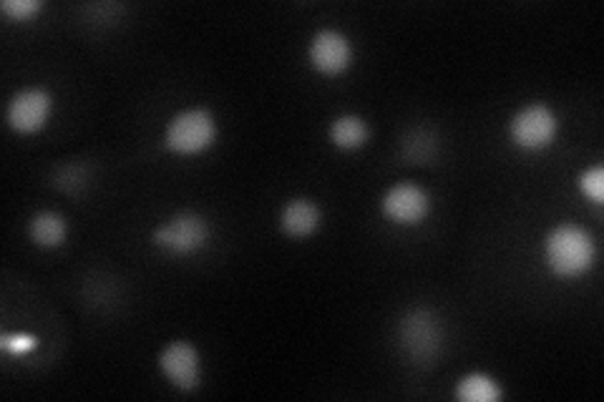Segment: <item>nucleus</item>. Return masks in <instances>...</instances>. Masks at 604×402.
Wrapping results in <instances>:
<instances>
[{
    "mask_svg": "<svg viewBox=\"0 0 604 402\" xmlns=\"http://www.w3.org/2000/svg\"><path fill=\"white\" fill-rule=\"evenodd\" d=\"M544 254L554 275L571 279L584 275L594 265V242L582 227L559 224L546 236Z\"/></svg>",
    "mask_w": 604,
    "mask_h": 402,
    "instance_id": "f257e3e1",
    "label": "nucleus"
},
{
    "mask_svg": "<svg viewBox=\"0 0 604 402\" xmlns=\"http://www.w3.org/2000/svg\"><path fill=\"white\" fill-rule=\"evenodd\" d=\"M217 138V124L207 109H190L169 121L165 142L174 154H200Z\"/></svg>",
    "mask_w": 604,
    "mask_h": 402,
    "instance_id": "f03ea898",
    "label": "nucleus"
},
{
    "mask_svg": "<svg viewBox=\"0 0 604 402\" xmlns=\"http://www.w3.org/2000/svg\"><path fill=\"white\" fill-rule=\"evenodd\" d=\"M154 242H157L161 249L179 254V257H186V254L200 252L204 244L209 242V224L207 219L194 215V211H182V215L171 217L167 224L157 227Z\"/></svg>",
    "mask_w": 604,
    "mask_h": 402,
    "instance_id": "7ed1b4c3",
    "label": "nucleus"
},
{
    "mask_svg": "<svg viewBox=\"0 0 604 402\" xmlns=\"http://www.w3.org/2000/svg\"><path fill=\"white\" fill-rule=\"evenodd\" d=\"M557 136V119L544 103H529L511 119V138L519 149H546Z\"/></svg>",
    "mask_w": 604,
    "mask_h": 402,
    "instance_id": "20e7f679",
    "label": "nucleus"
},
{
    "mask_svg": "<svg viewBox=\"0 0 604 402\" xmlns=\"http://www.w3.org/2000/svg\"><path fill=\"white\" fill-rule=\"evenodd\" d=\"M159 367L167 375V380L179 390H194L202 377V360L194 344L177 340L165 348L159 355Z\"/></svg>",
    "mask_w": 604,
    "mask_h": 402,
    "instance_id": "39448f33",
    "label": "nucleus"
},
{
    "mask_svg": "<svg viewBox=\"0 0 604 402\" xmlns=\"http://www.w3.org/2000/svg\"><path fill=\"white\" fill-rule=\"evenodd\" d=\"M383 215L396 224H419L428 217L431 202L426 188L419 184L401 182L388 188V194L383 196Z\"/></svg>",
    "mask_w": 604,
    "mask_h": 402,
    "instance_id": "423d86ee",
    "label": "nucleus"
},
{
    "mask_svg": "<svg viewBox=\"0 0 604 402\" xmlns=\"http://www.w3.org/2000/svg\"><path fill=\"white\" fill-rule=\"evenodd\" d=\"M51 117V96L44 88H26V92L15 94L13 101L8 103V124L19 134H34L46 126Z\"/></svg>",
    "mask_w": 604,
    "mask_h": 402,
    "instance_id": "0eeeda50",
    "label": "nucleus"
},
{
    "mask_svg": "<svg viewBox=\"0 0 604 402\" xmlns=\"http://www.w3.org/2000/svg\"><path fill=\"white\" fill-rule=\"evenodd\" d=\"M310 61L325 76H338L353 61V48L340 31H317L313 44H310Z\"/></svg>",
    "mask_w": 604,
    "mask_h": 402,
    "instance_id": "6e6552de",
    "label": "nucleus"
},
{
    "mask_svg": "<svg viewBox=\"0 0 604 402\" xmlns=\"http://www.w3.org/2000/svg\"><path fill=\"white\" fill-rule=\"evenodd\" d=\"M403 344L415 360H428L438 350V327L428 312H413L401 325Z\"/></svg>",
    "mask_w": 604,
    "mask_h": 402,
    "instance_id": "1a4fd4ad",
    "label": "nucleus"
},
{
    "mask_svg": "<svg viewBox=\"0 0 604 402\" xmlns=\"http://www.w3.org/2000/svg\"><path fill=\"white\" fill-rule=\"evenodd\" d=\"M321 219H323V211L315 202L292 199L288 207L282 209L280 224H282V232L292 236V240H305V236H310L317 227H321Z\"/></svg>",
    "mask_w": 604,
    "mask_h": 402,
    "instance_id": "9d476101",
    "label": "nucleus"
},
{
    "mask_svg": "<svg viewBox=\"0 0 604 402\" xmlns=\"http://www.w3.org/2000/svg\"><path fill=\"white\" fill-rule=\"evenodd\" d=\"M31 240H34L38 247L53 249L61 247L67 242V219L56 211H40L34 219H31Z\"/></svg>",
    "mask_w": 604,
    "mask_h": 402,
    "instance_id": "9b49d317",
    "label": "nucleus"
},
{
    "mask_svg": "<svg viewBox=\"0 0 604 402\" xmlns=\"http://www.w3.org/2000/svg\"><path fill=\"white\" fill-rule=\"evenodd\" d=\"M330 142L342 151L361 149L369 142V124L361 117H338L330 126Z\"/></svg>",
    "mask_w": 604,
    "mask_h": 402,
    "instance_id": "f8f14e48",
    "label": "nucleus"
},
{
    "mask_svg": "<svg viewBox=\"0 0 604 402\" xmlns=\"http://www.w3.org/2000/svg\"><path fill=\"white\" fill-rule=\"evenodd\" d=\"M456 398L463 402H496L504 398V390L499 388V382H496L494 377H488L484 373H473L459 382Z\"/></svg>",
    "mask_w": 604,
    "mask_h": 402,
    "instance_id": "ddd939ff",
    "label": "nucleus"
},
{
    "mask_svg": "<svg viewBox=\"0 0 604 402\" xmlns=\"http://www.w3.org/2000/svg\"><path fill=\"white\" fill-rule=\"evenodd\" d=\"M579 186H582V192L590 196L594 204H602L604 202V169L592 167L587 174H582V179H579Z\"/></svg>",
    "mask_w": 604,
    "mask_h": 402,
    "instance_id": "4468645a",
    "label": "nucleus"
},
{
    "mask_svg": "<svg viewBox=\"0 0 604 402\" xmlns=\"http://www.w3.org/2000/svg\"><path fill=\"white\" fill-rule=\"evenodd\" d=\"M0 8H3V13L11 15L13 21H28L31 15H36L40 8H44V3H38V0H5Z\"/></svg>",
    "mask_w": 604,
    "mask_h": 402,
    "instance_id": "2eb2a0df",
    "label": "nucleus"
},
{
    "mask_svg": "<svg viewBox=\"0 0 604 402\" xmlns=\"http://www.w3.org/2000/svg\"><path fill=\"white\" fill-rule=\"evenodd\" d=\"M31 344H34V340L31 338H8V334L3 338L5 350H26V348H31Z\"/></svg>",
    "mask_w": 604,
    "mask_h": 402,
    "instance_id": "dca6fc26",
    "label": "nucleus"
}]
</instances>
